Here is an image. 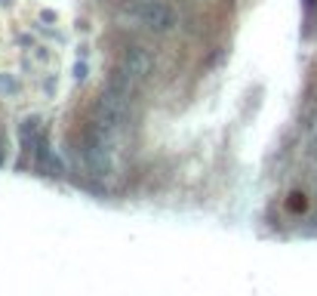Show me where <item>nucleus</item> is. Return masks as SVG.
Wrapping results in <instances>:
<instances>
[{"label": "nucleus", "instance_id": "2", "mask_svg": "<svg viewBox=\"0 0 317 296\" xmlns=\"http://www.w3.org/2000/svg\"><path fill=\"white\" fill-rule=\"evenodd\" d=\"M136 19L142 22L148 31H154V34H167L175 25L173 9L163 3V0H139L136 3Z\"/></svg>", "mask_w": 317, "mask_h": 296}, {"label": "nucleus", "instance_id": "5", "mask_svg": "<svg viewBox=\"0 0 317 296\" xmlns=\"http://www.w3.org/2000/svg\"><path fill=\"white\" fill-rule=\"evenodd\" d=\"M22 142H25V148L40 142V120L37 118H25V123H22Z\"/></svg>", "mask_w": 317, "mask_h": 296}, {"label": "nucleus", "instance_id": "10", "mask_svg": "<svg viewBox=\"0 0 317 296\" xmlns=\"http://www.w3.org/2000/svg\"><path fill=\"white\" fill-rule=\"evenodd\" d=\"M0 6H9V0H0Z\"/></svg>", "mask_w": 317, "mask_h": 296}, {"label": "nucleus", "instance_id": "8", "mask_svg": "<svg viewBox=\"0 0 317 296\" xmlns=\"http://www.w3.org/2000/svg\"><path fill=\"white\" fill-rule=\"evenodd\" d=\"M289 207H292V210H299V207H305V198H302V195H292V201H289Z\"/></svg>", "mask_w": 317, "mask_h": 296}, {"label": "nucleus", "instance_id": "4", "mask_svg": "<svg viewBox=\"0 0 317 296\" xmlns=\"http://www.w3.org/2000/svg\"><path fill=\"white\" fill-rule=\"evenodd\" d=\"M120 68L130 74V81L139 87V84H145L148 77L154 74V56H151L145 47H130L123 53V59H120Z\"/></svg>", "mask_w": 317, "mask_h": 296}, {"label": "nucleus", "instance_id": "6", "mask_svg": "<svg viewBox=\"0 0 317 296\" xmlns=\"http://www.w3.org/2000/svg\"><path fill=\"white\" fill-rule=\"evenodd\" d=\"M0 93L3 96H16L19 93V81L13 74H0Z\"/></svg>", "mask_w": 317, "mask_h": 296}, {"label": "nucleus", "instance_id": "1", "mask_svg": "<svg viewBox=\"0 0 317 296\" xmlns=\"http://www.w3.org/2000/svg\"><path fill=\"white\" fill-rule=\"evenodd\" d=\"M126 118H130V96L105 87L96 102V123H102L108 133H114L126 123Z\"/></svg>", "mask_w": 317, "mask_h": 296}, {"label": "nucleus", "instance_id": "7", "mask_svg": "<svg viewBox=\"0 0 317 296\" xmlns=\"http://www.w3.org/2000/svg\"><path fill=\"white\" fill-rule=\"evenodd\" d=\"M74 77H77V81H86V62H77L74 65Z\"/></svg>", "mask_w": 317, "mask_h": 296}, {"label": "nucleus", "instance_id": "9", "mask_svg": "<svg viewBox=\"0 0 317 296\" xmlns=\"http://www.w3.org/2000/svg\"><path fill=\"white\" fill-rule=\"evenodd\" d=\"M40 19H43V22H56V13H53V9H43Z\"/></svg>", "mask_w": 317, "mask_h": 296}, {"label": "nucleus", "instance_id": "3", "mask_svg": "<svg viewBox=\"0 0 317 296\" xmlns=\"http://www.w3.org/2000/svg\"><path fill=\"white\" fill-rule=\"evenodd\" d=\"M86 164L96 176H102L108 170V130L102 123H92L89 133H86Z\"/></svg>", "mask_w": 317, "mask_h": 296}, {"label": "nucleus", "instance_id": "11", "mask_svg": "<svg viewBox=\"0 0 317 296\" xmlns=\"http://www.w3.org/2000/svg\"><path fill=\"white\" fill-rule=\"evenodd\" d=\"M0 167H3V151H0Z\"/></svg>", "mask_w": 317, "mask_h": 296}]
</instances>
